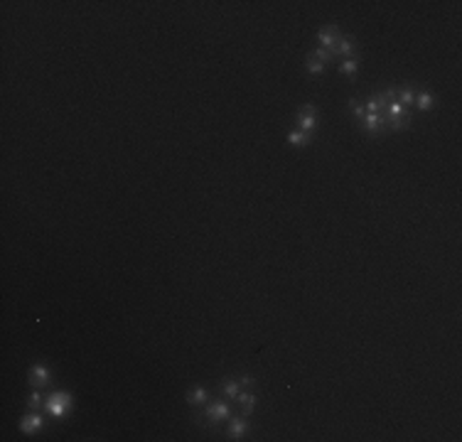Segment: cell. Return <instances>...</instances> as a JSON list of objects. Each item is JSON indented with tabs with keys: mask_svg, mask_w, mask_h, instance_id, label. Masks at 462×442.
<instances>
[{
	"mask_svg": "<svg viewBox=\"0 0 462 442\" xmlns=\"http://www.w3.org/2000/svg\"><path fill=\"white\" fill-rule=\"evenodd\" d=\"M30 383H32L34 388L47 386V383H50V369L42 366V364H34V366L30 369Z\"/></svg>",
	"mask_w": 462,
	"mask_h": 442,
	"instance_id": "obj_6",
	"label": "cell"
},
{
	"mask_svg": "<svg viewBox=\"0 0 462 442\" xmlns=\"http://www.w3.org/2000/svg\"><path fill=\"white\" fill-rule=\"evenodd\" d=\"M206 388H202V386H197V388H192L190 393H187V401L192 403V406H202V403H206Z\"/></svg>",
	"mask_w": 462,
	"mask_h": 442,
	"instance_id": "obj_12",
	"label": "cell"
},
{
	"mask_svg": "<svg viewBox=\"0 0 462 442\" xmlns=\"http://www.w3.org/2000/svg\"><path fill=\"white\" fill-rule=\"evenodd\" d=\"M288 143L295 147H305L308 143H310V135L308 133H302V130H290L288 133Z\"/></svg>",
	"mask_w": 462,
	"mask_h": 442,
	"instance_id": "obj_13",
	"label": "cell"
},
{
	"mask_svg": "<svg viewBox=\"0 0 462 442\" xmlns=\"http://www.w3.org/2000/svg\"><path fill=\"white\" fill-rule=\"evenodd\" d=\"M349 103L354 106V116L359 118V120H362V118L366 116V108H364V103H356V101H349Z\"/></svg>",
	"mask_w": 462,
	"mask_h": 442,
	"instance_id": "obj_21",
	"label": "cell"
},
{
	"mask_svg": "<svg viewBox=\"0 0 462 442\" xmlns=\"http://www.w3.org/2000/svg\"><path fill=\"white\" fill-rule=\"evenodd\" d=\"M69 406H72V396H69L66 391H54V393L47 398V403H44L47 413H50V415H54V418H62L64 411H66Z\"/></svg>",
	"mask_w": 462,
	"mask_h": 442,
	"instance_id": "obj_1",
	"label": "cell"
},
{
	"mask_svg": "<svg viewBox=\"0 0 462 442\" xmlns=\"http://www.w3.org/2000/svg\"><path fill=\"white\" fill-rule=\"evenodd\" d=\"M238 383H241L244 388H248V386H254V383H256V379H254V376H248V374H244V376H238Z\"/></svg>",
	"mask_w": 462,
	"mask_h": 442,
	"instance_id": "obj_22",
	"label": "cell"
},
{
	"mask_svg": "<svg viewBox=\"0 0 462 442\" xmlns=\"http://www.w3.org/2000/svg\"><path fill=\"white\" fill-rule=\"evenodd\" d=\"M229 415H231L229 403H226V401H219V403H212V406H206L202 418H209V423H212V425H216V423L226 420Z\"/></svg>",
	"mask_w": 462,
	"mask_h": 442,
	"instance_id": "obj_4",
	"label": "cell"
},
{
	"mask_svg": "<svg viewBox=\"0 0 462 442\" xmlns=\"http://www.w3.org/2000/svg\"><path fill=\"white\" fill-rule=\"evenodd\" d=\"M413 103H416V108H418V111H430V108L435 106V96L433 93H428V91H423V93H418V96H416V101H413Z\"/></svg>",
	"mask_w": 462,
	"mask_h": 442,
	"instance_id": "obj_10",
	"label": "cell"
},
{
	"mask_svg": "<svg viewBox=\"0 0 462 442\" xmlns=\"http://www.w3.org/2000/svg\"><path fill=\"white\" fill-rule=\"evenodd\" d=\"M318 39H320V44H322L324 49H334V44H337L342 37H340V29H337V25H330V27H324L322 32H320Z\"/></svg>",
	"mask_w": 462,
	"mask_h": 442,
	"instance_id": "obj_5",
	"label": "cell"
},
{
	"mask_svg": "<svg viewBox=\"0 0 462 442\" xmlns=\"http://www.w3.org/2000/svg\"><path fill=\"white\" fill-rule=\"evenodd\" d=\"M305 69H308L310 74H322V71H324V64H322V61H318L315 57H308V64H305Z\"/></svg>",
	"mask_w": 462,
	"mask_h": 442,
	"instance_id": "obj_18",
	"label": "cell"
},
{
	"mask_svg": "<svg viewBox=\"0 0 462 442\" xmlns=\"http://www.w3.org/2000/svg\"><path fill=\"white\" fill-rule=\"evenodd\" d=\"M318 108L312 106V103H308L302 111H300V116H298V125H300V130L302 133H308V135H312V130L318 128Z\"/></svg>",
	"mask_w": 462,
	"mask_h": 442,
	"instance_id": "obj_3",
	"label": "cell"
},
{
	"mask_svg": "<svg viewBox=\"0 0 462 442\" xmlns=\"http://www.w3.org/2000/svg\"><path fill=\"white\" fill-rule=\"evenodd\" d=\"M408 125H410V113H408V111L398 118H388V128H391V130H406Z\"/></svg>",
	"mask_w": 462,
	"mask_h": 442,
	"instance_id": "obj_14",
	"label": "cell"
},
{
	"mask_svg": "<svg viewBox=\"0 0 462 442\" xmlns=\"http://www.w3.org/2000/svg\"><path fill=\"white\" fill-rule=\"evenodd\" d=\"M234 401L241 406V415H244V418H248V415L254 413V408H256V396L248 393V391H238V396H236Z\"/></svg>",
	"mask_w": 462,
	"mask_h": 442,
	"instance_id": "obj_7",
	"label": "cell"
},
{
	"mask_svg": "<svg viewBox=\"0 0 462 442\" xmlns=\"http://www.w3.org/2000/svg\"><path fill=\"white\" fill-rule=\"evenodd\" d=\"M246 430H248V423L244 420V415H241V418H231V425H229V438L231 440H241Z\"/></svg>",
	"mask_w": 462,
	"mask_h": 442,
	"instance_id": "obj_9",
	"label": "cell"
},
{
	"mask_svg": "<svg viewBox=\"0 0 462 442\" xmlns=\"http://www.w3.org/2000/svg\"><path fill=\"white\" fill-rule=\"evenodd\" d=\"M332 52H334V54H342V57H352V52H354V39H352V37H342V39L334 44Z\"/></svg>",
	"mask_w": 462,
	"mask_h": 442,
	"instance_id": "obj_11",
	"label": "cell"
},
{
	"mask_svg": "<svg viewBox=\"0 0 462 442\" xmlns=\"http://www.w3.org/2000/svg\"><path fill=\"white\" fill-rule=\"evenodd\" d=\"M40 403H42V393H40V391L34 388V393H32V396L28 398V406H30V408H37Z\"/></svg>",
	"mask_w": 462,
	"mask_h": 442,
	"instance_id": "obj_20",
	"label": "cell"
},
{
	"mask_svg": "<svg viewBox=\"0 0 462 442\" xmlns=\"http://www.w3.org/2000/svg\"><path fill=\"white\" fill-rule=\"evenodd\" d=\"M238 391H241V383L238 381H224L222 383V393H224L226 398H236Z\"/></svg>",
	"mask_w": 462,
	"mask_h": 442,
	"instance_id": "obj_15",
	"label": "cell"
},
{
	"mask_svg": "<svg viewBox=\"0 0 462 442\" xmlns=\"http://www.w3.org/2000/svg\"><path fill=\"white\" fill-rule=\"evenodd\" d=\"M396 101H398V103H401V106L406 108V103L410 106V103L416 101V93H413L410 88H404V91H398V93H396Z\"/></svg>",
	"mask_w": 462,
	"mask_h": 442,
	"instance_id": "obj_17",
	"label": "cell"
},
{
	"mask_svg": "<svg viewBox=\"0 0 462 442\" xmlns=\"http://www.w3.org/2000/svg\"><path fill=\"white\" fill-rule=\"evenodd\" d=\"M362 128L366 133H384V130H388V116H386V111H381V113H366V116L362 118Z\"/></svg>",
	"mask_w": 462,
	"mask_h": 442,
	"instance_id": "obj_2",
	"label": "cell"
},
{
	"mask_svg": "<svg viewBox=\"0 0 462 442\" xmlns=\"http://www.w3.org/2000/svg\"><path fill=\"white\" fill-rule=\"evenodd\" d=\"M356 69H359V61H356L354 57H346L344 61L340 64V71H342V74H349V76H354V74H356Z\"/></svg>",
	"mask_w": 462,
	"mask_h": 442,
	"instance_id": "obj_16",
	"label": "cell"
},
{
	"mask_svg": "<svg viewBox=\"0 0 462 442\" xmlns=\"http://www.w3.org/2000/svg\"><path fill=\"white\" fill-rule=\"evenodd\" d=\"M332 57H334V52H332V49H324V47H320L318 52H315V59H318V61H322V64H327Z\"/></svg>",
	"mask_w": 462,
	"mask_h": 442,
	"instance_id": "obj_19",
	"label": "cell"
},
{
	"mask_svg": "<svg viewBox=\"0 0 462 442\" xmlns=\"http://www.w3.org/2000/svg\"><path fill=\"white\" fill-rule=\"evenodd\" d=\"M42 415H37V413H30V415H25L22 420H20V430L22 433H37L40 428H42Z\"/></svg>",
	"mask_w": 462,
	"mask_h": 442,
	"instance_id": "obj_8",
	"label": "cell"
}]
</instances>
